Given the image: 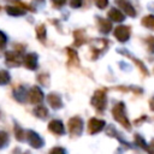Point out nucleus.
Masks as SVG:
<instances>
[{
  "label": "nucleus",
  "instance_id": "obj_1",
  "mask_svg": "<svg viewBox=\"0 0 154 154\" xmlns=\"http://www.w3.org/2000/svg\"><path fill=\"white\" fill-rule=\"evenodd\" d=\"M112 114H113L114 119H116L117 122H119L125 129H130V128H131L130 122L128 120V117H126V114H125V106H124L123 102H119V103H117V105L113 107Z\"/></svg>",
  "mask_w": 154,
  "mask_h": 154
},
{
  "label": "nucleus",
  "instance_id": "obj_2",
  "mask_svg": "<svg viewBox=\"0 0 154 154\" xmlns=\"http://www.w3.org/2000/svg\"><path fill=\"white\" fill-rule=\"evenodd\" d=\"M91 105L97 111L105 109V107H106V93L103 90H96L91 97Z\"/></svg>",
  "mask_w": 154,
  "mask_h": 154
},
{
  "label": "nucleus",
  "instance_id": "obj_3",
  "mask_svg": "<svg viewBox=\"0 0 154 154\" xmlns=\"http://www.w3.org/2000/svg\"><path fill=\"white\" fill-rule=\"evenodd\" d=\"M69 130L72 136H78L81 135L83 130V122L79 117H73L69 120Z\"/></svg>",
  "mask_w": 154,
  "mask_h": 154
},
{
  "label": "nucleus",
  "instance_id": "obj_4",
  "mask_svg": "<svg viewBox=\"0 0 154 154\" xmlns=\"http://www.w3.org/2000/svg\"><path fill=\"white\" fill-rule=\"evenodd\" d=\"M114 36L120 42H126L130 38V28L126 25H119L114 30Z\"/></svg>",
  "mask_w": 154,
  "mask_h": 154
},
{
  "label": "nucleus",
  "instance_id": "obj_5",
  "mask_svg": "<svg viewBox=\"0 0 154 154\" xmlns=\"http://www.w3.org/2000/svg\"><path fill=\"white\" fill-rule=\"evenodd\" d=\"M105 124H106V123H105V120H102V119L91 118V119H89V122H88V130H89L90 134H96V132H99V131H101V130L103 129Z\"/></svg>",
  "mask_w": 154,
  "mask_h": 154
},
{
  "label": "nucleus",
  "instance_id": "obj_6",
  "mask_svg": "<svg viewBox=\"0 0 154 154\" xmlns=\"http://www.w3.org/2000/svg\"><path fill=\"white\" fill-rule=\"evenodd\" d=\"M29 100L32 103H40L43 100V93L41 91V89L37 87H32L29 91Z\"/></svg>",
  "mask_w": 154,
  "mask_h": 154
},
{
  "label": "nucleus",
  "instance_id": "obj_7",
  "mask_svg": "<svg viewBox=\"0 0 154 154\" xmlns=\"http://www.w3.org/2000/svg\"><path fill=\"white\" fill-rule=\"evenodd\" d=\"M23 64H24V66H25L26 69H29V70H35L36 66H37V57H36V54H34V53H28V54L24 57V59H23Z\"/></svg>",
  "mask_w": 154,
  "mask_h": 154
},
{
  "label": "nucleus",
  "instance_id": "obj_8",
  "mask_svg": "<svg viewBox=\"0 0 154 154\" xmlns=\"http://www.w3.org/2000/svg\"><path fill=\"white\" fill-rule=\"evenodd\" d=\"M28 140H29V143L31 144V147H34V148H40L43 144L42 138L34 131H28Z\"/></svg>",
  "mask_w": 154,
  "mask_h": 154
},
{
  "label": "nucleus",
  "instance_id": "obj_9",
  "mask_svg": "<svg viewBox=\"0 0 154 154\" xmlns=\"http://www.w3.org/2000/svg\"><path fill=\"white\" fill-rule=\"evenodd\" d=\"M48 129H49V131H52L55 135H63L64 134V125L60 120H57V119L49 122Z\"/></svg>",
  "mask_w": 154,
  "mask_h": 154
},
{
  "label": "nucleus",
  "instance_id": "obj_10",
  "mask_svg": "<svg viewBox=\"0 0 154 154\" xmlns=\"http://www.w3.org/2000/svg\"><path fill=\"white\" fill-rule=\"evenodd\" d=\"M48 102H49V105L53 107V108H60L61 106H63V102H61V99H60V96L58 95V94H54V93H52V94H49L48 95Z\"/></svg>",
  "mask_w": 154,
  "mask_h": 154
},
{
  "label": "nucleus",
  "instance_id": "obj_11",
  "mask_svg": "<svg viewBox=\"0 0 154 154\" xmlns=\"http://www.w3.org/2000/svg\"><path fill=\"white\" fill-rule=\"evenodd\" d=\"M108 18L113 22H123L124 20V14L117 8H111L108 11Z\"/></svg>",
  "mask_w": 154,
  "mask_h": 154
},
{
  "label": "nucleus",
  "instance_id": "obj_12",
  "mask_svg": "<svg viewBox=\"0 0 154 154\" xmlns=\"http://www.w3.org/2000/svg\"><path fill=\"white\" fill-rule=\"evenodd\" d=\"M5 10L11 16H20L24 13V8H22L19 5H10V6H6Z\"/></svg>",
  "mask_w": 154,
  "mask_h": 154
},
{
  "label": "nucleus",
  "instance_id": "obj_13",
  "mask_svg": "<svg viewBox=\"0 0 154 154\" xmlns=\"http://www.w3.org/2000/svg\"><path fill=\"white\" fill-rule=\"evenodd\" d=\"M118 4H119V6L125 11V13H126V14H129V16H131V17H135V16H136V12H135L134 7H132L129 2L120 0V1H118Z\"/></svg>",
  "mask_w": 154,
  "mask_h": 154
},
{
  "label": "nucleus",
  "instance_id": "obj_14",
  "mask_svg": "<svg viewBox=\"0 0 154 154\" xmlns=\"http://www.w3.org/2000/svg\"><path fill=\"white\" fill-rule=\"evenodd\" d=\"M99 29L101 32H109L111 29H112V23L111 20H107V19H99Z\"/></svg>",
  "mask_w": 154,
  "mask_h": 154
},
{
  "label": "nucleus",
  "instance_id": "obj_15",
  "mask_svg": "<svg viewBox=\"0 0 154 154\" xmlns=\"http://www.w3.org/2000/svg\"><path fill=\"white\" fill-rule=\"evenodd\" d=\"M66 52H67V54H69V58H70V64H73V65H78V63H79V59H78V55H77V53L73 51V49H71V48H66Z\"/></svg>",
  "mask_w": 154,
  "mask_h": 154
},
{
  "label": "nucleus",
  "instance_id": "obj_16",
  "mask_svg": "<svg viewBox=\"0 0 154 154\" xmlns=\"http://www.w3.org/2000/svg\"><path fill=\"white\" fill-rule=\"evenodd\" d=\"M142 24H143L146 28H149V29L154 30V16H153V14H148V16L143 17Z\"/></svg>",
  "mask_w": 154,
  "mask_h": 154
},
{
  "label": "nucleus",
  "instance_id": "obj_17",
  "mask_svg": "<svg viewBox=\"0 0 154 154\" xmlns=\"http://www.w3.org/2000/svg\"><path fill=\"white\" fill-rule=\"evenodd\" d=\"M34 114H35L36 117L43 119V118H46V117L48 116V111H47L46 107H43V106H38V107H36V108L34 109Z\"/></svg>",
  "mask_w": 154,
  "mask_h": 154
},
{
  "label": "nucleus",
  "instance_id": "obj_18",
  "mask_svg": "<svg viewBox=\"0 0 154 154\" xmlns=\"http://www.w3.org/2000/svg\"><path fill=\"white\" fill-rule=\"evenodd\" d=\"M36 32H37V37H38L40 41H43L46 38V28H45V25H42V24L38 25L36 28Z\"/></svg>",
  "mask_w": 154,
  "mask_h": 154
},
{
  "label": "nucleus",
  "instance_id": "obj_19",
  "mask_svg": "<svg viewBox=\"0 0 154 154\" xmlns=\"http://www.w3.org/2000/svg\"><path fill=\"white\" fill-rule=\"evenodd\" d=\"M10 82V75L7 71L0 70V84H6Z\"/></svg>",
  "mask_w": 154,
  "mask_h": 154
},
{
  "label": "nucleus",
  "instance_id": "obj_20",
  "mask_svg": "<svg viewBox=\"0 0 154 154\" xmlns=\"http://www.w3.org/2000/svg\"><path fill=\"white\" fill-rule=\"evenodd\" d=\"M14 134H16V137L18 141H23L24 140V130H22L19 126H14Z\"/></svg>",
  "mask_w": 154,
  "mask_h": 154
},
{
  "label": "nucleus",
  "instance_id": "obj_21",
  "mask_svg": "<svg viewBox=\"0 0 154 154\" xmlns=\"http://www.w3.org/2000/svg\"><path fill=\"white\" fill-rule=\"evenodd\" d=\"M147 42H148V49L150 53H154V36H149L147 37Z\"/></svg>",
  "mask_w": 154,
  "mask_h": 154
},
{
  "label": "nucleus",
  "instance_id": "obj_22",
  "mask_svg": "<svg viewBox=\"0 0 154 154\" xmlns=\"http://www.w3.org/2000/svg\"><path fill=\"white\" fill-rule=\"evenodd\" d=\"M6 142H7V134L5 131H0V148L4 147Z\"/></svg>",
  "mask_w": 154,
  "mask_h": 154
},
{
  "label": "nucleus",
  "instance_id": "obj_23",
  "mask_svg": "<svg viewBox=\"0 0 154 154\" xmlns=\"http://www.w3.org/2000/svg\"><path fill=\"white\" fill-rule=\"evenodd\" d=\"M132 60H134V61L136 63V65H137V66L141 69L142 73H143V75H147V69H146V66L142 64V61H141V60H137V59H135V58H132Z\"/></svg>",
  "mask_w": 154,
  "mask_h": 154
},
{
  "label": "nucleus",
  "instance_id": "obj_24",
  "mask_svg": "<svg viewBox=\"0 0 154 154\" xmlns=\"http://www.w3.org/2000/svg\"><path fill=\"white\" fill-rule=\"evenodd\" d=\"M135 141H136V143H137L138 146H141L142 148H147V144H146V142L143 141V138H142L141 136L135 135Z\"/></svg>",
  "mask_w": 154,
  "mask_h": 154
},
{
  "label": "nucleus",
  "instance_id": "obj_25",
  "mask_svg": "<svg viewBox=\"0 0 154 154\" xmlns=\"http://www.w3.org/2000/svg\"><path fill=\"white\" fill-rule=\"evenodd\" d=\"M108 5V0H96V6L99 8H105Z\"/></svg>",
  "mask_w": 154,
  "mask_h": 154
},
{
  "label": "nucleus",
  "instance_id": "obj_26",
  "mask_svg": "<svg viewBox=\"0 0 154 154\" xmlns=\"http://www.w3.org/2000/svg\"><path fill=\"white\" fill-rule=\"evenodd\" d=\"M49 154H65V153H64V150H63L61 148H58V147H57V148H53V149L49 152Z\"/></svg>",
  "mask_w": 154,
  "mask_h": 154
},
{
  "label": "nucleus",
  "instance_id": "obj_27",
  "mask_svg": "<svg viewBox=\"0 0 154 154\" xmlns=\"http://www.w3.org/2000/svg\"><path fill=\"white\" fill-rule=\"evenodd\" d=\"M70 4L72 7H79L82 4V0H70Z\"/></svg>",
  "mask_w": 154,
  "mask_h": 154
},
{
  "label": "nucleus",
  "instance_id": "obj_28",
  "mask_svg": "<svg viewBox=\"0 0 154 154\" xmlns=\"http://www.w3.org/2000/svg\"><path fill=\"white\" fill-rule=\"evenodd\" d=\"M5 42H6V37H5V35L0 31V48H2V47L5 46Z\"/></svg>",
  "mask_w": 154,
  "mask_h": 154
},
{
  "label": "nucleus",
  "instance_id": "obj_29",
  "mask_svg": "<svg viewBox=\"0 0 154 154\" xmlns=\"http://www.w3.org/2000/svg\"><path fill=\"white\" fill-rule=\"evenodd\" d=\"M65 1H66V0H52V2H53L55 6H61V5L65 4Z\"/></svg>",
  "mask_w": 154,
  "mask_h": 154
},
{
  "label": "nucleus",
  "instance_id": "obj_30",
  "mask_svg": "<svg viewBox=\"0 0 154 154\" xmlns=\"http://www.w3.org/2000/svg\"><path fill=\"white\" fill-rule=\"evenodd\" d=\"M149 107L152 108V111H154V97H153V99L149 101Z\"/></svg>",
  "mask_w": 154,
  "mask_h": 154
},
{
  "label": "nucleus",
  "instance_id": "obj_31",
  "mask_svg": "<svg viewBox=\"0 0 154 154\" xmlns=\"http://www.w3.org/2000/svg\"><path fill=\"white\" fill-rule=\"evenodd\" d=\"M150 147H152V149H154V140L152 141V143H150Z\"/></svg>",
  "mask_w": 154,
  "mask_h": 154
},
{
  "label": "nucleus",
  "instance_id": "obj_32",
  "mask_svg": "<svg viewBox=\"0 0 154 154\" xmlns=\"http://www.w3.org/2000/svg\"><path fill=\"white\" fill-rule=\"evenodd\" d=\"M25 154H28V153H25Z\"/></svg>",
  "mask_w": 154,
  "mask_h": 154
}]
</instances>
